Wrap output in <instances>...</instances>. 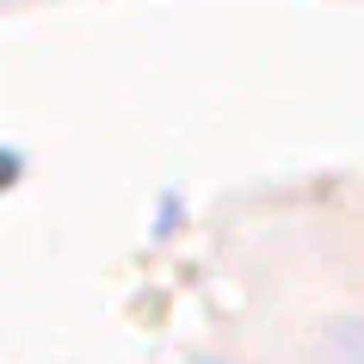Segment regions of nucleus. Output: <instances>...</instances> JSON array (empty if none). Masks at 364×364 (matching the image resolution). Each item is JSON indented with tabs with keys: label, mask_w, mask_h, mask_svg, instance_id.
I'll return each instance as SVG.
<instances>
[{
	"label": "nucleus",
	"mask_w": 364,
	"mask_h": 364,
	"mask_svg": "<svg viewBox=\"0 0 364 364\" xmlns=\"http://www.w3.org/2000/svg\"><path fill=\"white\" fill-rule=\"evenodd\" d=\"M321 364H364V315H358V321H340L333 333H327Z\"/></svg>",
	"instance_id": "obj_1"
}]
</instances>
